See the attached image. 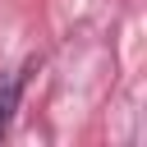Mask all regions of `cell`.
Here are the masks:
<instances>
[{"instance_id": "cell-1", "label": "cell", "mask_w": 147, "mask_h": 147, "mask_svg": "<svg viewBox=\"0 0 147 147\" xmlns=\"http://www.w3.org/2000/svg\"><path fill=\"white\" fill-rule=\"evenodd\" d=\"M23 83H28V69H14V74H5V78H0V138H5L9 119H14V110H18Z\"/></svg>"}]
</instances>
